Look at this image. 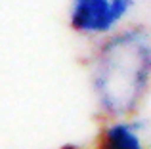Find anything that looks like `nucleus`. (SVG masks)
<instances>
[{"label":"nucleus","instance_id":"1","mask_svg":"<svg viewBox=\"0 0 151 149\" xmlns=\"http://www.w3.org/2000/svg\"><path fill=\"white\" fill-rule=\"evenodd\" d=\"M151 80V38L144 29L113 34L94 59L92 86L107 115L126 117L144 100Z\"/></svg>","mask_w":151,"mask_h":149},{"label":"nucleus","instance_id":"3","mask_svg":"<svg viewBox=\"0 0 151 149\" xmlns=\"http://www.w3.org/2000/svg\"><path fill=\"white\" fill-rule=\"evenodd\" d=\"M96 149H145V145L132 124L117 119L103 128Z\"/></svg>","mask_w":151,"mask_h":149},{"label":"nucleus","instance_id":"4","mask_svg":"<svg viewBox=\"0 0 151 149\" xmlns=\"http://www.w3.org/2000/svg\"><path fill=\"white\" fill-rule=\"evenodd\" d=\"M59 149H78L77 145H73V143H65V145H61Z\"/></svg>","mask_w":151,"mask_h":149},{"label":"nucleus","instance_id":"2","mask_svg":"<svg viewBox=\"0 0 151 149\" xmlns=\"http://www.w3.org/2000/svg\"><path fill=\"white\" fill-rule=\"evenodd\" d=\"M134 0H73L69 25L81 34L111 33L124 19Z\"/></svg>","mask_w":151,"mask_h":149}]
</instances>
